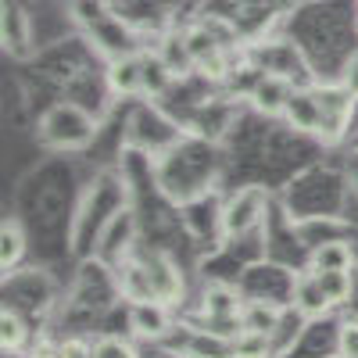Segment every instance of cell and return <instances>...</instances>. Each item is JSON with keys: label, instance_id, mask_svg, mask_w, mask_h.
Instances as JSON below:
<instances>
[{"label": "cell", "instance_id": "6da1fadb", "mask_svg": "<svg viewBox=\"0 0 358 358\" xmlns=\"http://www.w3.org/2000/svg\"><path fill=\"white\" fill-rule=\"evenodd\" d=\"M40 143L50 151H83L97 136V118L83 111L79 104H54L36 129Z\"/></svg>", "mask_w": 358, "mask_h": 358}, {"label": "cell", "instance_id": "7a4b0ae2", "mask_svg": "<svg viewBox=\"0 0 358 358\" xmlns=\"http://www.w3.org/2000/svg\"><path fill=\"white\" fill-rule=\"evenodd\" d=\"M312 94L319 101V115H322V140H337L344 136L351 115H355V97L337 83V86H312Z\"/></svg>", "mask_w": 358, "mask_h": 358}, {"label": "cell", "instance_id": "3957f363", "mask_svg": "<svg viewBox=\"0 0 358 358\" xmlns=\"http://www.w3.org/2000/svg\"><path fill=\"white\" fill-rule=\"evenodd\" d=\"M129 330L140 341H162L172 330V308L165 301H133L129 305Z\"/></svg>", "mask_w": 358, "mask_h": 358}, {"label": "cell", "instance_id": "277c9868", "mask_svg": "<svg viewBox=\"0 0 358 358\" xmlns=\"http://www.w3.org/2000/svg\"><path fill=\"white\" fill-rule=\"evenodd\" d=\"M108 86H111V94H118V97H140L143 94V57L140 54L111 57Z\"/></svg>", "mask_w": 358, "mask_h": 358}, {"label": "cell", "instance_id": "5b68a950", "mask_svg": "<svg viewBox=\"0 0 358 358\" xmlns=\"http://www.w3.org/2000/svg\"><path fill=\"white\" fill-rule=\"evenodd\" d=\"M290 305H294V312H301L305 319H315V315H322V312L334 308L330 297H326V290H322V283H319V276L312 273V268L294 280V287H290Z\"/></svg>", "mask_w": 358, "mask_h": 358}, {"label": "cell", "instance_id": "8992f818", "mask_svg": "<svg viewBox=\"0 0 358 358\" xmlns=\"http://www.w3.org/2000/svg\"><path fill=\"white\" fill-rule=\"evenodd\" d=\"M294 97V86L290 79L283 76H262L255 86H251V104L262 111V115H283L287 104Z\"/></svg>", "mask_w": 358, "mask_h": 358}, {"label": "cell", "instance_id": "52a82bcc", "mask_svg": "<svg viewBox=\"0 0 358 358\" xmlns=\"http://www.w3.org/2000/svg\"><path fill=\"white\" fill-rule=\"evenodd\" d=\"M262 219V194L258 190H244V194H236L229 204H226V212H222V222H226V233H248L255 229Z\"/></svg>", "mask_w": 358, "mask_h": 358}, {"label": "cell", "instance_id": "ba28073f", "mask_svg": "<svg viewBox=\"0 0 358 358\" xmlns=\"http://www.w3.org/2000/svg\"><path fill=\"white\" fill-rule=\"evenodd\" d=\"M283 115L290 118L294 129L315 133V136L322 133V115H319V101H315L312 90H294V97H290V104H287Z\"/></svg>", "mask_w": 358, "mask_h": 358}, {"label": "cell", "instance_id": "9c48e42d", "mask_svg": "<svg viewBox=\"0 0 358 358\" xmlns=\"http://www.w3.org/2000/svg\"><path fill=\"white\" fill-rule=\"evenodd\" d=\"M0 11H4V47L11 54H29V18L25 11L15 4V0H4L0 4Z\"/></svg>", "mask_w": 358, "mask_h": 358}, {"label": "cell", "instance_id": "30bf717a", "mask_svg": "<svg viewBox=\"0 0 358 358\" xmlns=\"http://www.w3.org/2000/svg\"><path fill=\"white\" fill-rule=\"evenodd\" d=\"M241 322H244V330L273 337L280 330V322H283V308L273 305V301H248L244 312H241Z\"/></svg>", "mask_w": 358, "mask_h": 358}, {"label": "cell", "instance_id": "8fae6325", "mask_svg": "<svg viewBox=\"0 0 358 358\" xmlns=\"http://www.w3.org/2000/svg\"><path fill=\"white\" fill-rule=\"evenodd\" d=\"M355 265V255L348 244L341 241H330V244H319L312 255H308V268L312 273H337V268H351Z\"/></svg>", "mask_w": 358, "mask_h": 358}, {"label": "cell", "instance_id": "7c38bea8", "mask_svg": "<svg viewBox=\"0 0 358 358\" xmlns=\"http://www.w3.org/2000/svg\"><path fill=\"white\" fill-rule=\"evenodd\" d=\"M22 255H25V233L15 219H4V226H0V268L15 273Z\"/></svg>", "mask_w": 358, "mask_h": 358}, {"label": "cell", "instance_id": "4fadbf2b", "mask_svg": "<svg viewBox=\"0 0 358 358\" xmlns=\"http://www.w3.org/2000/svg\"><path fill=\"white\" fill-rule=\"evenodd\" d=\"M172 76H176V69L162 54H143V94L147 97H162L172 86Z\"/></svg>", "mask_w": 358, "mask_h": 358}, {"label": "cell", "instance_id": "5bb4252c", "mask_svg": "<svg viewBox=\"0 0 358 358\" xmlns=\"http://www.w3.org/2000/svg\"><path fill=\"white\" fill-rule=\"evenodd\" d=\"M25 337H29V330H25L22 315L4 305V312H0V344H4V355H18L25 348Z\"/></svg>", "mask_w": 358, "mask_h": 358}, {"label": "cell", "instance_id": "9a60e30c", "mask_svg": "<svg viewBox=\"0 0 358 358\" xmlns=\"http://www.w3.org/2000/svg\"><path fill=\"white\" fill-rule=\"evenodd\" d=\"M183 47H187V57H190V65H194V69L204 65L212 54L222 50V47L215 43V36L208 33V29H201V25H197V29H187V33H183Z\"/></svg>", "mask_w": 358, "mask_h": 358}, {"label": "cell", "instance_id": "2e32d148", "mask_svg": "<svg viewBox=\"0 0 358 358\" xmlns=\"http://www.w3.org/2000/svg\"><path fill=\"white\" fill-rule=\"evenodd\" d=\"M268 355H273V337L268 334L241 330L233 337V358H268Z\"/></svg>", "mask_w": 358, "mask_h": 358}, {"label": "cell", "instance_id": "e0dca14e", "mask_svg": "<svg viewBox=\"0 0 358 358\" xmlns=\"http://www.w3.org/2000/svg\"><path fill=\"white\" fill-rule=\"evenodd\" d=\"M326 297H330V305H344L351 297V268H337V273H315Z\"/></svg>", "mask_w": 358, "mask_h": 358}, {"label": "cell", "instance_id": "ac0fdd59", "mask_svg": "<svg viewBox=\"0 0 358 358\" xmlns=\"http://www.w3.org/2000/svg\"><path fill=\"white\" fill-rule=\"evenodd\" d=\"M94 358H140V351H136L133 341H126V337L104 334V337L94 341Z\"/></svg>", "mask_w": 358, "mask_h": 358}, {"label": "cell", "instance_id": "d6986e66", "mask_svg": "<svg viewBox=\"0 0 358 358\" xmlns=\"http://www.w3.org/2000/svg\"><path fill=\"white\" fill-rule=\"evenodd\" d=\"M337 355L344 358H358V322L348 319L337 326Z\"/></svg>", "mask_w": 358, "mask_h": 358}, {"label": "cell", "instance_id": "ffe728a7", "mask_svg": "<svg viewBox=\"0 0 358 358\" xmlns=\"http://www.w3.org/2000/svg\"><path fill=\"white\" fill-rule=\"evenodd\" d=\"M62 358H94V344L83 337H69L62 341Z\"/></svg>", "mask_w": 358, "mask_h": 358}, {"label": "cell", "instance_id": "44dd1931", "mask_svg": "<svg viewBox=\"0 0 358 358\" xmlns=\"http://www.w3.org/2000/svg\"><path fill=\"white\" fill-rule=\"evenodd\" d=\"M341 86L348 90V94L358 101V54L351 57V62L344 65V72H341Z\"/></svg>", "mask_w": 358, "mask_h": 358}, {"label": "cell", "instance_id": "7402d4cb", "mask_svg": "<svg viewBox=\"0 0 358 358\" xmlns=\"http://www.w3.org/2000/svg\"><path fill=\"white\" fill-rule=\"evenodd\" d=\"M337 358H344V355H337Z\"/></svg>", "mask_w": 358, "mask_h": 358}]
</instances>
